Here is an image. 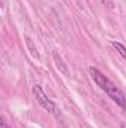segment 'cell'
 Instances as JSON below:
<instances>
[{
    "label": "cell",
    "mask_w": 126,
    "mask_h": 128,
    "mask_svg": "<svg viewBox=\"0 0 126 128\" xmlns=\"http://www.w3.org/2000/svg\"><path fill=\"white\" fill-rule=\"evenodd\" d=\"M102 2L105 3V6H108V8H114V4H113L111 0H102Z\"/></svg>",
    "instance_id": "obj_6"
},
{
    "label": "cell",
    "mask_w": 126,
    "mask_h": 128,
    "mask_svg": "<svg viewBox=\"0 0 126 128\" xmlns=\"http://www.w3.org/2000/svg\"><path fill=\"white\" fill-rule=\"evenodd\" d=\"M120 127H122V128H126V124H122V125H120Z\"/></svg>",
    "instance_id": "obj_8"
},
{
    "label": "cell",
    "mask_w": 126,
    "mask_h": 128,
    "mask_svg": "<svg viewBox=\"0 0 126 128\" xmlns=\"http://www.w3.org/2000/svg\"><path fill=\"white\" fill-rule=\"evenodd\" d=\"M54 61H55V64H57V67L60 68V72H61L63 74H65V76H68V67L65 66L63 58L58 55V52H54Z\"/></svg>",
    "instance_id": "obj_3"
},
{
    "label": "cell",
    "mask_w": 126,
    "mask_h": 128,
    "mask_svg": "<svg viewBox=\"0 0 126 128\" xmlns=\"http://www.w3.org/2000/svg\"><path fill=\"white\" fill-rule=\"evenodd\" d=\"M33 94L36 97L37 103H39L45 110H48L49 113H55V112H57V107H55L54 101L49 100V97L45 94V91H43V88H42L40 85H34V86H33Z\"/></svg>",
    "instance_id": "obj_2"
},
{
    "label": "cell",
    "mask_w": 126,
    "mask_h": 128,
    "mask_svg": "<svg viewBox=\"0 0 126 128\" xmlns=\"http://www.w3.org/2000/svg\"><path fill=\"white\" fill-rule=\"evenodd\" d=\"M89 74H91V78L94 79V82L107 94V96L110 97L119 107H122V109H126V97L125 94L102 73V72H99L96 67H89Z\"/></svg>",
    "instance_id": "obj_1"
},
{
    "label": "cell",
    "mask_w": 126,
    "mask_h": 128,
    "mask_svg": "<svg viewBox=\"0 0 126 128\" xmlns=\"http://www.w3.org/2000/svg\"><path fill=\"white\" fill-rule=\"evenodd\" d=\"M25 43H27V48H28L30 54L34 58H39V52H37V49H36V46H34V43H33V40L30 37H25Z\"/></svg>",
    "instance_id": "obj_5"
},
{
    "label": "cell",
    "mask_w": 126,
    "mask_h": 128,
    "mask_svg": "<svg viewBox=\"0 0 126 128\" xmlns=\"http://www.w3.org/2000/svg\"><path fill=\"white\" fill-rule=\"evenodd\" d=\"M0 128H9V127H7V124L4 122V119H1V124H0Z\"/></svg>",
    "instance_id": "obj_7"
},
{
    "label": "cell",
    "mask_w": 126,
    "mask_h": 128,
    "mask_svg": "<svg viewBox=\"0 0 126 128\" xmlns=\"http://www.w3.org/2000/svg\"><path fill=\"white\" fill-rule=\"evenodd\" d=\"M111 45H113V48L120 54V57L126 61V48H125V45H123V43H120V42H117V40H113V42H111Z\"/></svg>",
    "instance_id": "obj_4"
}]
</instances>
